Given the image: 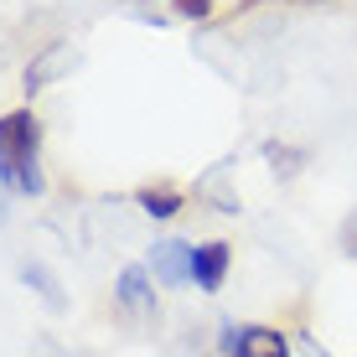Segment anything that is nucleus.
I'll use <instances>...</instances> for the list:
<instances>
[{"mask_svg": "<svg viewBox=\"0 0 357 357\" xmlns=\"http://www.w3.org/2000/svg\"><path fill=\"white\" fill-rule=\"evenodd\" d=\"M0 181L6 187H16V192H26V197H36L47 187L42 181V171H36V161H21V166H0Z\"/></svg>", "mask_w": 357, "mask_h": 357, "instance_id": "7", "label": "nucleus"}, {"mask_svg": "<svg viewBox=\"0 0 357 357\" xmlns=\"http://www.w3.org/2000/svg\"><path fill=\"white\" fill-rule=\"evenodd\" d=\"M135 202H140V213H151V218H176L181 213V192L176 187H140Z\"/></svg>", "mask_w": 357, "mask_h": 357, "instance_id": "6", "label": "nucleus"}, {"mask_svg": "<svg viewBox=\"0 0 357 357\" xmlns=\"http://www.w3.org/2000/svg\"><path fill=\"white\" fill-rule=\"evenodd\" d=\"M223 357H290L275 326H223Z\"/></svg>", "mask_w": 357, "mask_h": 357, "instance_id": "2", "label": "nucleus"}, {"mask_svg": "<svg viewBox=\"0 0 357 357\" xmlns=\"http://www.w3.org/2000/svg\"><path fill=\"white\" fill-rule=\"evenodd\" d=\"M114 295H119V305H130V311H151V275H145L140 264H130L125 275H119Z\"/></svg>", "mask_w": 357, "mask_h": 357, "instance_id": "5", "label": "nucleus"}, {"mask_svg": "<svg viewBox=\"0 0 357 357\" xmlns=\"http://www.w3.org/2000/svg\"><path fill=\"white\" fill-rule=\"evenodd\" d=\"M171 6H176V16H187V21L213 16V0H171Z\"/></svg>", "mask_w": 357, "mask_h": 357, "instance_id": "8", "label": "nucleus"}, {"mask_svg": "<svg viewBox=\"0 0 357 357\" xmlns=\"http://www.w3.org/2000/svg\"><path fill=\"white\" fill-rule=\"evenodd\" d=\"M155 275H161L166 285H187L192 280V243H181V238L155 243Z\"/></svg>", "mask_w": 357, "mask_h": 357, "instance_id": "4", "label": "nucleus"}, {"mask_svg": "<svg viewBox=\"0 0 357 357\" xmlns=\"http://www.w3.org/2000/svg\"><path fill=\"white\" fill-rule=\"evenodd\" d=\"M249 6H259V0H249Z\"/></svg>", "mask_w": 357, "mask_h": 357, "instance_id": "9", "label": "nucleus"}, {"mask_svg": "<svg viewBox=\"0 0 357 357\" xmlns=\"http://www.w3.org/2000/svg\"><path fill=\"white\" fill-rule=\"evenodd\" d=\"M36 145H42V119H36L31 109H10V114H0V166L36 161Z\"/></svg>", "mask_w": 357, "mask_h": 357, "instance_id": "1", "label": "nucleus"}, {"mask_svg": "<svg viewBox=\"0 0 357 357\" xmlns=\"http://www.w3.org/2000/svg\"><path fill=\"white\" fill-rule=\"evenodd\" d=\"M228 259H233V249H228L223 238L192 249V285H197V290H218V285L228 280Z\"/></svg>", "mask_w": 357, "mask_h": 357, "instance_id": "3", "label": "nucleus"}]
</instances>
